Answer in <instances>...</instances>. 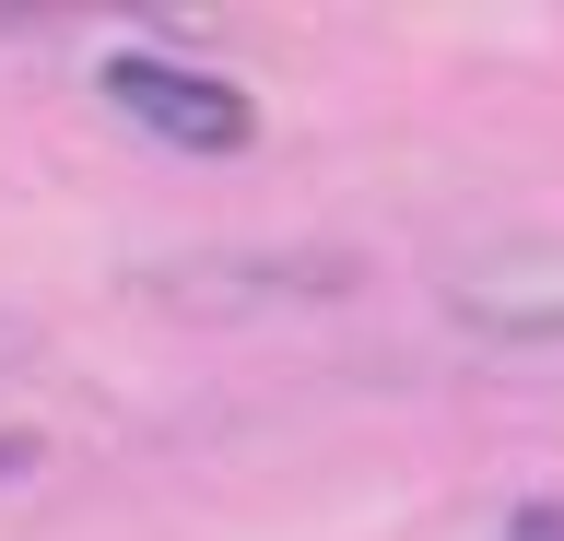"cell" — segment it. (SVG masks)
<instances>
[{
    "label": "cell",
    "mask_w": 564,
    "mask_h": 541,
    "mask_svg": "<svg viewBox=\"0 0 564 541\" xmlns=\"http://www.w3.org/2000/svg\"><path fill=\"white\" fill-rule=\"evenodd\" d=\"M106 107L130 118L141 142H165V153H247V130H259V107L224 72H188V59H153V47H118L106 59Z\"/></svg>",
    "instance_id": "6da1fadb"
},
{
    "label": "cell",
    "mask_w": 564,
    "mask_h": 541,
    "mask_svg": "<svg viewBox=\"0 0 564 541\" xmlns=\"http://www.w3.org/2000/svg\"><path fill=\"white\" fill-rule=\"evenodd\" d=\"M458 318L506 329V342H541V329H564V259H553V271H541V259L470 271V283H458Z\"/></svg>",
    "instance_id": "7a4b0ae2"
},
{
    "label": "cell",
    "mask_w": 564,
    "mask_h": 541,
    "mask_svg": "<svg viewBox=\"0 0 564 541\" xmlns=\"http://www.w3.org/2000/svg\"><path fill=\"white\" fill-rule=\"evenodd\" d=\"M506 541H564V506H518V518H506Z\"/></svg>",
    "instance_id": "3957f363"
},
{
    "label": "cell",
    "mask_w": 564,
    "mask_h": 541,
    "mask_svg": "<svg viewBox=\"0 0 564 541\" xmlns=\"http://www.w3.org/2000/svg\"><path fill=\"white\" fill-rule=\"evenodd\" d=\"M12 365H24V329H12V318H0V377H12Z\"/></svg>",
    "instance_id": "277c9868"
}]
</instances>
